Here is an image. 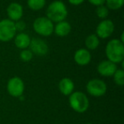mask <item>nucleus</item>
I'll list each match as a JSON object with an SVG mask.
<instances>
[{
  "mask_svg": "<svg viewBox=\"0 0 124 124\" xmlns=\"http://www.w3.org/2000/svg\"><path fill=\"white\" fill-rule=\"evenodd\" d=\"M29 49L33 54L38 56H44L48 53V45L44 40L39 38H35L31 40Z\"/></svg>",
  "mask_w": 124,
  "mask_h": 124,
  "instance_id": "nucleus-9",
  "label": "nucleus"
},
{
  "mask_svg": "<svg viewBox=\"0 0 124 124\" xmlns=\"http://www.w3.org/2000/svg\"><path fill=\"white\" fill-rule=\"evenodd\" d=\"M54 24L46 16L38 17L32 23V28L36 33L42 37H49L54 33Z\"/></svg>",
  "mask_w": 124,
  "mask_h": 124,
  "instance_id": "nucleus-4",
  "label": "nucleus"
},
{
  "mask_svg": "<svg viewBox=\"0 0 124 124\" xmlns=\"http://www.w3.org/2000/svg\"><path fill=\"white\" fill-rule=\"evenodd\" d=\"M105 55L108 60L121 64L124 60V43L116 38L110 40L105 46Z\"/></svg>",
  "mask_w": 124,
  "mask_h": 124,
  "instance_id": "nucleus-1",
  "label": "nucleus"
},
{
  "mask_svg": "<svg viewBox=\"0 0 124 124\" xmlns=\"http://www.w3.org/2000/svg\"><path fill=\"white\" fill-rule=\"evenodd\" d=\"M71 31V26L68 21H62L55 23L54 26V33L60 38H64L70 34Z\"/></svg>",
  "mask_w": 124,
  "mask_h": 124,
  "instance_id": "nucleus-14",
  "label": "nucleus"
},
{
  "mask_svg": "<svg viewBox=\"0 0 124 124\" xmlns=\"http://www.w3.org/2000/svg\"><path fill=\"white\" fill-rule=\"evenodd\" d=\"M69 105L74 111L84 113L89 107V100L83 92L76 91L69 95Z\"/></svg>",
  "mask_w": 124,
  "mask_h": 124,
  "instance_id": "nucleus-3",
  "label": "nucleus"
},
{
  "mask_svg": "<svg viewBox=\"0 0 124 124\" xmlns=\"http://www.w3.org/2000/svg\"><path fill=\"white\" fill-rule=\"evenodd\" d=\"M68 16V9L66 5L60 0L53 1L46 9V17L53 23L66 21Z\"/></svg>",
  "mask_w": 124,
  "mask_h": 124,
  "instance_id": "nucleus-2",
  "label": "nucleus"
},
{
  "mask_svg": "<svg viewBox=\"0 0 124 124\" xmlns=\"http://www.w3.org/2000/svg\"><path fill=\"white\" fill-rule=\"evenodd\" d=\"M16 29L15 22L9 19H4L0 21V41L7 43L14 39L16 37Z\"/></svg>",
  "mask_w": 124,
  "mask_h": 124,
  "instance_id": "nucleus-5",
  "label": "nucleus"
},
{
  "mask_svg": "<svg viewBox=\"0 0 124 124\" xmlns=\"http://www.w3.org/2000/svg\"><path fill=\"white\" fill-rule=\"evenodd\" d=\"M117 70V65L106 60H101L97 66V71L102 77L110 78L112 77L115 71Z\"/></svg>",
  "mask_w": 124,
  "mask_h": 124,
  "instance_id": "nucleus-10",
  "label": "nucleus"
},
{
  "mask_svg": "<svg viewBox=\"0 0 124 124\" xmlns=\"http://www.w3.org/2000/svg\"><path fill=\"white\" fill-rule=\"evenodd\" d=\"M59 90L65 96H69L74 92V82L69 78H64L59 82Z\"/></svg>",
  "mask_w": 124,
  "mask_h": 124,
  "instance_id": "nucleus-13",
  "label": "nucleus"
},
{
  "mask_svg": "<svg viewBox=\"0 0 124 124\" xmlns=\"http://www.w3.org/2000/svg\"><path fill=\"white\" fill-rule=\"evenodd\" d=\"M115 31V25L113 21L108 19L102 20L98 24L95 31V34L100 39L109 38Z\"/></svg>",
  "mask_w": 124,
  "mask_h": 124,
  "instance_id": "nucleus-8",
  "label": "nucleus"
},
{
  "mask_svg": "<svg viewBox=\"0 0 124 124\" xmlns=\"http://www.w3.org/2000/svg\"><path fill=\"white\" fill-rule=\"evenodd\" d=\"M100 38L96 36L95 33L88 35L85 39V46L88 50H95L100 46Z\"/></svg>",
  "mask_w": 124,
  "mask_h": 124,
  "instance_id": "nucleus-16",
  "label": "nucleus"
},
{
  "mask_svg": "<svg viewBox=\"0 0 124 124\" xmlns=\"http://www.w3.org/2000/svg\"><path fill=\"white\" fill-rule=\"evenodd\" d=\"M114 80V83L117 85V86H123L124 85V71L123 69H119L117 68V70L115 71V73L112 76Z\"/></svg>",
  "mask_w": 124,
  "mask_h": 124,
  "instance_id": "nucleus-19",
  "label": "nucleus"
},
{
  "mask_svg": "<svg viewBox=\"0 0 124 124\" xmlns=\"http://www.w3.org/2000/svg\"><path fill=\"white\" fill-rule=\"evenodd\" d=\"M26 4L29 9L34 11L41 10L46 5V0H27Z\"/></svg>",
  "mask_w": 124,
  "mask_h": 124,
  "instance_id": "nucleus-17",
  "label": "nucleus"
},
{
  "mask_svg": "<svg viewBox=\"0 0 124 124\" xmlns=\"http://www.w3.org/2000/svg\"><path fill=\"white\" fill-rule=\"evenodd\" d=\"M74 61L77 65L81 66H88L91 62L92 55L90 54V51L87 48H79L74 53Z\"/></svg>",
  "mask_w": 124,
  "mask_h": 124,
  "instance_id": "nucleus-12",
  "label": "nucleus"
},
{
  "mask_svg": "<svg viewBox=\"0 0 124 124\" xmlns=\"http://www.w3.org/2000/svg\"><path fill=\"white\" fill-rule=\"evenodd\" d=\"M109 11H110V9H109L105 4L98 6V7H96V9H95L96 16L101 20L106 19L107 16H109Z\"/></svg>",
  "mask_w": 124,
  "mask_h": 124,
  "instance_id": "nucleus-20",
  "label": "nucleus"
},
{
  "mask_svg": "<svg viewBox=\"0 0 124 124\" xmlns=\"http://www.w3.org/2000/svg\"><path fill=\"white\" fill-rule=\"evenodd\" d=\"M15 26H16V31L18 32H23L25 31V29L26 28V24L24 21H17L15 22Z\"/></svg>",
  "mask_w": 124,
  "mask_h": 124,
  "instance_id": "nucleus-22",
  "label": "nucleus"
},
{
  "mask_svg": "<svg viewBox=\"0 0 124 124\" xmlns=\"http://www.w3.org/2000/svg\"><path fill=\"white\" fill-rule=\"evenodd\" d=\"M86 90L89 95L98 98L105 94L107 91V85L103 80L93 78L87 83Z\"/></svg>",
  "mask_w": 124,
  "mask_h": 124,
  "instance_id": "nucleus-6",
  "label": "nucleus"
},
{
  "mask_svg": "<svg viewBox=\"0 0 124 124\" xmlns=\"http://www.w3.org/2000/svg\"><path fill=\"white\" fill-rule=\"evenodd\" d=\"M84 1L85 0H68V2H69L71 5H74V6L80 5V4H83Z\"/></svg>",
  "mask_w": 124,
  "mask_h": 124,
  "instance_id": "nucleus-24",
  "label": "nucleus"
},
{
  "mask_svg": "<svg viewBox=\"0 0 124 124\" xmlns=\"http://www.w3.org/2000/svg\"><path fill=\"white\" fill-rule=\"evenodd\" d=\"M88 2L89 3V4H91L92 5L98 7V6L105 4V0H88Z\"/></svg>",
  "mask_w": 124,
  "mask_h": 124,
  "instance_id": "nucleus-23",
  "label": "nucleus"
},
{
  "mask_svg": "<svg viewBox=\"0 0 124 124\" xmlns=\"http://www.w3.org/2000/svg\"><path fill=\"white\" fill-rule=\"evenodd\" d=\"M31 37L26 32H18L16 33V37L14 38V42L16 46L21 50L28 48L31 43Z\"/></svg>",
  "mask_w": 124,
  "mask_h": 124,
  "instance_id": "nucleus-15",
  "label": "nucleus"
},
{
  "mask_svg": "<svg viewBox=\"0 0 124 124\" xmlns=\"http://www.w3.org/2000/svg\"><path fill=\"white\" fill-rule=\"evenodd\" d=\"M6 13H7L8 19L16 22V21L21 20L24 15V9L21 4L14 2L9 4V6L6 9Z\"/></svg>",
  "mask_w": 124,
  "mask_h": 124,
  "instance_id": "nucleus-11",
  "label": "nucleus"
},
{
  "mask_svg": "<svg viewBox=\"0 0 124 124\" xmlns=\"http://www.w3.org/2000/svg\"><path fill=\"white\" fill-rule=\"evenodd\" d=\"M25 91V83L20 77H13L7 83V92L14 98L21 97Z\"/></svg>",
  "mask_w": 124,
  "mask_h": 124,
  "instance_id": "nucleus-7",
  "label": "nucleus"
},
{
  "mask_svg": "<svg viewBox=\"0 0 124 124\" xmlns=\"http://www.w3.org/2000/svg\"><path fill=\"white\" fill-rule=\"evenodd\" d=\"M33 54L31 50L28 48L22 49L20 53V59L22 62H30L33 58Z\"/></svg>",
  "mask_w": 124,
  "mask_h": 124,
  "instance_id": "nucleus-21",
  "label": "nucleus"
},
{
  "mask_svg": "<svg viewBox=\"0 0 124 124\" xmlns=\"http://www.w3.org/2000/svg\"><path fill=\"white\" fill-rule=\"evenodd\" d=\"M105 6L110 10H117L122 8L124 0H105Z\"/></svg>",
  "mask_w": 124,
  "mask_h": 124,
  "instance_id": "nucleus-18",
  "label": "nucleus"
}]
</instances>
